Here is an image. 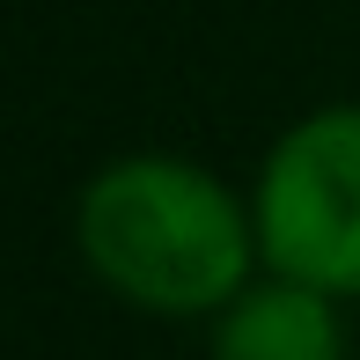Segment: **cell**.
<instances>
[{
    "label": "cell",
    "mask_w": 360,
    "mask_h": 360,
    "mask_svg": "<svg viewBox=\"0 0 360 360\" xmlns=\"http://www.w3.org/2000/svg\"><path fill=\"white\" fill-rule=\"evenodd\" d=\"M206 360H346V316L331 294L265 272L214 316Z\"/></svg>",
    "instance_id": "3957f363"
},
{
    "label": "cell",
    "mask_w": 360,
    "mask_h": 360,
    "mask_svg": "<svg viewBox=\"0 0 360 360\" xmlns=\"http://www.w3.org/2000/svg\"><path fill=\"white\" fill-rule=\"evenodd\" d=\"M81 265L118 302L147 316H206L214 323L257 280V214L206 162L184 155H125L81 184L74 206Z\"/></svg>",
    "instance_id": "6da1fadb"
},
{
    "label": "cell",
    "mask_w": 360,
    "mask_h": 360,
    "mask_svg": "<svg viewBox=\"0 0 360 360\" xmlns=\"http://www.w3.org/2000/svg\"><path fill=\"white\" fill-rule=\"evenodd\" d=\"M250 214L265 272L360 302V103H323L265 147Z\"/></svg>",
    "instance_id": "7a4b0ae2"
}]
</instances>
